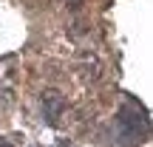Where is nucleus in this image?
I'll return each mask as SVG.
<instances>
[{
  "mask_svg": "<svg viewBox=\"0 0 153 147\" xmlns=\"http://www.w3.org/2000/svg\"><path fill=\"white\" fill-rule=\"evenodd\" d=\"M40 102H43L45 122H48V125H57V122H60V113H62V96L54 93V91H48V93H43Z\"/></svg>",
  "mask_w": 153,
  "mask_h": 147,
  "instance_id": "nucleus-2",
  "label": "nucleus"
},
{
  "mask_svg": "<svg viewBox=\"0 0 153 147\" xmlns=\"http://www.w3.org/2000/svg\"><path fill=\"white\" fill-rule=\"evenodd\" d=\"M79 6H82V0H68V9H74V11H76Z\"/></svg>",
  "mask_w": 153,
  "mask_h": 147,
  "instance_id": "nucleus-3",
  "label": "nucleus"
},
{
  "mask_svg": "<svg viewBox=\"0 0 153 147\" xmlns=\"http://www.w3.org/2000/svg\"><path fill=\"white\" fill-rule=\"evenodd\" d=\"M153 127L150 119L145 113V108L139 102H125L116 113V139L119 144H142L145 139H150Z\"/></svg>",
  "mask_w": 153,
  "mask_h": 147,
  "instance_id": "nucleus-1",
  "label": "nucleus"
},
{
  "mask_svg": "<svg viewBox=\"0 0 153 147\" xmlns=\"http://www.w3.org/2000/svg\"><path fill=\"white\" fill-rule=\"evenodd\" d=\"M57 147H71V144H68V142H60V144H57Z\"/></svg>",
  "mask_w": 153,
  "mask_h": 147,
  "instance_id": "nucleus-5",
  "label": "nucleus"
},
{
  "mask_svg": "<svg viewBox=\"0 0 153 147\" xmlns=\"http://www.w3.org/2000/svg\"><path fill=\"white\" fill-rule=\"evenodd\" d=\"M0 147H11V142L9 139H0Z\"/></svg>",
  "mask_w": 153,
  "mask_h": 147,
  "instance_id": "nucleus-4",
  "label": "nucleus"
},
{
  "mask_svg": "<svg viewBox=\"0 0 153 147\" xmlns=\"http://www.w3.org/2000/svg\"><path fill=\"white\" fill-rule=\"evenodd\" d=\"M28 147H43V144H28Z\"/></svg>",
  "mask_w": 153,
  "mask_h": 147,
  "instance_id": "nucleus-6",
  "label": "nucleus"
}]
</instances>
